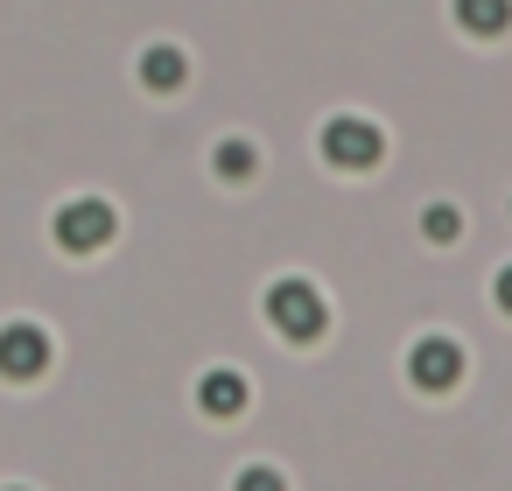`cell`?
Instances as JSON below:
<instances>
[{"mask_svg": "<svg viewBox=\"0 0 512 491\" xmlns=\"http://www.w3.org/2000/svg\"><path fill=\"white\" fill-rule=\"evenodd\" d=\"M267 323H274V337H288V344H316L323 323H330V302H323L316 281L281 274V281L267 288Z\"/></svg>", "mask_w": 512, "mask_h": 491, "instance_id": "1", "label": "cell"}, {"mask_svg": "<svg viewBox=\"0 0 512 491\" xmlns=\"http://www.w3.org/2000/svg\"><path fill=\"white\" fill-rule=\"evenodd\" d=\"M323 162L330 169H344V176H365L379 155H386V134L365 120V113H337V120H323Z\"/></svg>", "mask_w": 512, "mask_h": 491, "instance_id": "2", "label": "cell"}, {"mask_svg": "<svg viewBox=\"0 0 512 491\" xmlns=\"http://www.w3.org/2000/svg\"><path fill=\"white\" fill-rule=\"evenodd\" d=\"M50 225H57V246H64V253H99V246L120 232L113 204H99V197H78V204H64Z\"/></svg>", "mask_w": 512, "mask_h": 491, "instance_id": "3", "label": "cell"}, {"mask_svg": "<svg viewBox=\"0 0 512 491\" xmlns=\"http://www.w3.org/2000/svg\"><path fill=\"white\" fill-rule=\"evenodd\" d=\"M407 379H414L421 393L463 386V344H456V337H421V344H407Z\"/></svg>", "mask_w": 512, "mask_h": 491, "instance_id": "4", "label": "cell"}, {"mask_svg": "<svg viewBox=\"0 0 512 491\" xmlns=\"http://www.w3.org/2000/svg\"><path fill=\"white\" fill-rule=\"evenodd\" d=\"M50 365L43 323H0V379H36Z\"/></svg>", "mask_w": 512, "mask_h": 491, "instance_id": "5", "label": "cell"}, {"mask_svg": "<svg viewBox=\"0 0 512 491\" xmlns=\"http://www.w3.org/2000/svg\"><path fill=\"white\" fill-rule=\"evenodd\" d=\"M246 400H253V386H246V372H204L197 379V407L211 414V421H232V414H246Z\"/></svg>", "mask_w": 512, "mask_h": 491, "instance_id": "6", "label": "cell"}, {"mask_svg": "<svg viewBox=\"0 0 512 491\" xmlns=\"http://www.w3.org/2000/svg\"><path fill=\"white\" fill-rule=\"evenodd\" d=\"M183 78H190V57H183L176 43L141 50V85H148V92H183Z\"/></svg>", "mask_w": 512, "mask_h": 491, "instance_id": "7", "label": "cell"}, {"mask_svg": "<svg viewBox=\"0 0 512 491\" xmlns=\"http://www.w3.org/2000/svg\"><path fill=\"white\" fill-rule=\"evenodd\" d=\"M456 29H470V36H505V29H512V0H456Z\"/></svg>", "mask_w": 512, "mask_h": 491, "instance_id": "8", "label": "cell"}, {"mask_svg": "<svg viewBox=\"0 0 512 491\" xmlns=\"http://www.w3.org/2000/svg\"><path fill=\"white\" fill-rule=\"evenodd\" d=\"M211 169H218V183H253V169H260V148H253V141H218Z\"/></svg>", "mask_w": 512, "mask_h": 491, "instance_id": "9", "label": "cell"}, {"mask_svg": "<svg viewBox=\"0 0 512 491\" xmlns=\"http://www.w3.org/2000/svg\"><path fill=\"white\" fill-rule=\"evenodd\" d=\"M421 232H428V246H449V239L463 232V218H456V204H428V211H421Z\"/></svg>", "mask_w": 512, "mask_h": 491, "instance_id": "10", "label": "cell"}, {"mask_svg": "<svg viewBox=\"0 0 512 491\" xmlns=\"http://www.w3.org/2000/svg\"><path fill=\"white\" fill-rule=\"evenodd\" d=\"M232 491H288V477H281L274 463H246V470L232 477Z\"/></svg>", "mask_w": 512, "mask_h": 491, "instance_id": "11", "label": "cell"}, {"mask_svg": "<svg viewBox=\"0 0 512 491\" xmlns=\"http://www.w3.org/2000/svg\"><path fill=\"white\" fill-rule=\"evenodd\" d=\"M498 309L512 316V267H498Z\"/></svg>", "mask_w": 512, "mask_h": 491, "instance_id": "12", "label": "cell"}, {"mask_svg": "<svg viewBox=\"0 0 512 491\" xmlns=\"http://www.w3.org/2000/svg\"><path fill=\"white\" fill-rule=\"evenodd\" d=\"M8 491H22V484H8Z\"/></svg>", "mask_w": 512, "mask_h": 491, "instance_id": "13", "label": "cell"}]
</instances>
